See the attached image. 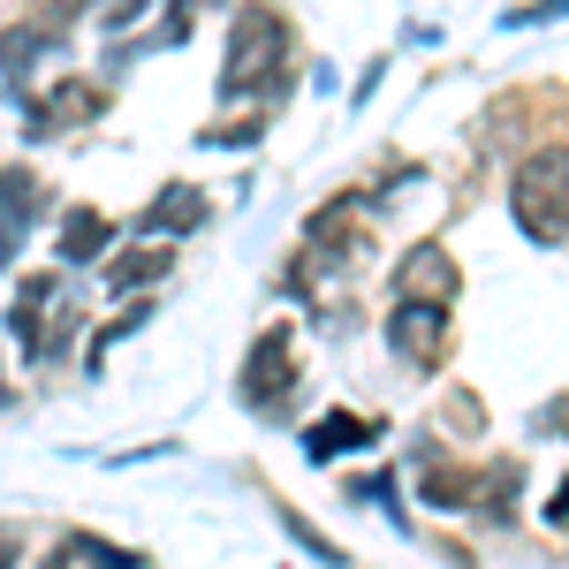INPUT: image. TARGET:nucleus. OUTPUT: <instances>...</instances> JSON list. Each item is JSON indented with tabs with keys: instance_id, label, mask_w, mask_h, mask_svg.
<instances>
[{
	"instance_id": "1",
	"label": "nucleus",
	"mask_w": 569,
	"mask_h": 569,
	"mask_svg": "<svg viewBox=\"0 0 569 569\" xmlns=\"http://www.w3.org/2000/svg\"><path fill=\"white\" fill-rule=\"evenodd\" d=\"M289 84V16L266 8V0H243L236 31H228V77L220 91H281Z\"/></svg>"
},
{
	"instance_id": "2",
	"label": "nucleus",
	"mask_w": 569,
	"mask_h": 569,
	"mask_svg": "<svg viewBox=\"0 0 569 569\" xmlns=\"http://www.w3.org/2000/svg\"><path fill=\"white\" fill-rule=\"evenodd\" d=\"M509 213H517V228H525L531 243H569V152L562 144L531 152L525 168H517Z\"/></svg>"
},
{
	"instance_id": "3",
	"label": "nucleus",
	"mask_w": 569,
	"mask_h": 569,
	"mask_svg": "<svg viewBox=\"0 0 569 569\" xmlns=\"http://www.w3.org/2000/svg\"><path fill=\"white\" fill-rule=\"evenodd\" d=\"M289 388H297V365H289V327H266L251 357H243V410H259V418H289Z\"/></svg>"
},
{
	"instance_id": "4",
	"label": "nucleus",
	"mask_w": 569,
	"mask_h": 569,
	"mask_svg": "<svg viewBox=\"0 0 569 569\" xmlns=\"http://www.w3.org/2000/svg\"><path fill=\"white\" fill-rule=\"evenodd\" d=\"M395 289H402V305H456L463 273H456V259H448L440 243H418L410 259L395 266Z\"/></svg>"
},
{
	"instance_id": "5",
	"label": "nucleus",
	"mask_w": 569,
	"mask_h": 569,
	"mask_svg": "<svg viewBox=\"0 0 569 569\" xmlns=\"http://www.w3.org/2000/svg\"><path fill=\"white\" fill-rule=\"evenodd\" d=\"M31 220H39V176L31 168H0V266H16Z\"/></svg>"
},
{
	"instance_id": "6",
	"label": "nucleus",
	"mask_w": 569,
	"mask_h": 569,
	"mask_svg": "<svg viewBox=\"0 0 569 569\" xmlns=\"http://www.w3.org/2000/svg\"><path fill=\"white\" fill-rule=\"evenodd\" d=\"M440 342H448V319H440V305H395L388 350L402 357V365H426V357H440Z\"/></svg>"
},
{
	"instance_id": "7",
	"label": "nucleus",
	"mask_w": 569,
	"mask_h": 569,
	"mask_svg": "<svg viewBox=\"0 0 569 569\" xmlns=\"http://www.w3.org/2000/svg\"><path fill=\"white\" fill-rule=\"evenodd\" d=\"M206 198L190 190V182H168L152 206H144V220H137V236H190V228H206Z\"/></svg>"
},
{
	"instance_id": "8",
	"label": "nucleus",
	"mask_w": 569,
	"mask_h": 569,
	"mask_svg": "<svg viewBox=\"0 0 569 569\" xmlns=\"http://www.w3.org/2000/svg\"><path fill=\"white\" fill-rule=\"evenodd\" d=\"M372 440H380L372 418H357V410H327V418L305 433V456H311V463H327V456H342V448H372Z\"/></svg>"
},
{
	"instance_id": "9",
	"label": "nucleus",
	"mask_w": 569,
	"mask_h": 569,
	"mask_svg": "<svg viewBox=\"0 0 569 569\" xmlns=\"http://www.w3.org/2000/svg\"><path fill=\"white\" fill-rule=\"evenodd\" d=\"M168 273H176V243H144V251H122V259L107 266V289L130 297V289H152V281H168Z\"/></svg>"
},
{
	"instance_id": "10",
	"label": "nucleus",
	"mask_w": 569,
	"mask_h": 569,
	"mask_svg": "<svg viewBox=\"0 0 569 569\" xmlns=\"http://www.w3.org/2000/svg\"><path fill=\"white\" fill-rule=\"evenodd\" d=\"M39 53H53V31H46V23H16V31H0V77H8V91L39 69Z\"/></svg>"
},
{
	"instance_id": "11",
	"label": "nucleus",
	"mask_w": 569,
	"mask_h": 569,
	"mask_svg": "<svg viewBox=\"0 0 569 569\" xmlns=\"http://www.w3.org/2000/svg\"><path fill=\"white\" fill-rule=\"evenodd\" d=\"M107 236H114V228H107V213H91V206H69V213H61V259H69V266L99 259V251H107Z\"/></svg>"
},
{
	"instance_id": "12",
	"label": "nucleus",
	"mask_w": 569,
	"mask_h": 569,
	"mask_svg": "<svg viewBox=\"0 0 569 569\" xmlns=\"http://www.w3.org/2000/svg\"><path fill=\"white\" fill-rule=\"evenodd\" d=\"M99 107H107V84H91V77H61L53 99H46V122H61V114H69V122H91Z\"/></svg>"
},
{
	"instance_id": "13",
	"label": "nucleus",
	"mask_w": 569,
	"mask_h": 569,
	"mask_svg": "<svg viewBox=\"0 0 569 569\" xmlns=\"http://www.w3.org/2000/svg\"><path fill=\"white\" fill-rule=\"evenodd\" d=\"M418 471H426V486H418V493H426L433 509H463V501H471V479H463V471H448L440 456H418Z\"/></svg>"
},
{
	"instance_id": "14",
	"label": "nucleus",
	"mask_w": 569,
	"mask_h": 569,
	"mask_svg": "<svg viewBox=\"0 0 569 569\" xmlns=\"http://www.w3.org/2000/svg\"><path fill=\"white\" fill-rule=\"evenodd\" d=\"M281 525H289V539L305 547L311 562H327V569H350V555H342V547H335V539H327V531H319V525H305L297 509H281Z\"/></svg>"
},
{
	"instance_id": "15",
	"label": "nucleus",
	"mask_w": 569,
	"mask_h": 569,
	"mask_svg": "<svg viewBox=\"0 0 569 569\" xmlns=\"http://www.w3.org/2000/svg\"><path fill=\"white\" fill-rule=\"evenodd\" d=\"M555 16H569V0H531V8H509L501 23H509V31H525V23H555Z\"/></svg>"
},
{
	"instance_id": "16",
	"label": "nucleus",
	"mask_w": 569,
	"mask_h": 569,
	"mask_svg": "<svg viewBox=\"0 0 569 569\" xmlns=\"http://www.w3.org/2000/svg\"><path fill=\"white\" fill-rule=\"evenodd\" d=\"M198 144H259V122H228V130H206Z\"/></svg>"
},
{
	"instance_id": "17",
	"label": "nucleus",
	"mask_w": 569,
	"mask_h": 569,
	"mask_svg": "<svg viewBox=\"0 0 569 569\" xmlns=\"http://www.w3.org/2000/svg\"><path fill=\"white\" fill-rule=\"evenodd\" d=\"M547 525H555V531H569V479H562V493L547 501Z\"/></svg>"
},
{
	"instance_id": "18",
	"label": "nucleus",
	"mask_w": 569,
	"mask_h": 569,
	"mask_svg": "<svg viewBox=\"0 0 569 569\" xmlns=\"http://www.w3.org/2000/svg\"><path fill=\"white\" fill-rule=\"evenodd\" d=\"M91 0H46V16H61V23H69V16H84Z\"/></svg>"
},
{
	"instance_id": "19",
	"label": "nucleus",
	"mask_w": 569,
	"mask_h": 569,
	"mask_svg": "<svg viewBox=\"0 0 569 569\" xmlns=\"http://www.w3.org/2000/svg\"><path fill=\"white\" fill-rule=\"evenodd\" d=\"M0 569H16V539L8 531H0Z\"/></svg>"
}]
</instances>
